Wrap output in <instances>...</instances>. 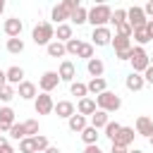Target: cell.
I'll return each mask as SVG.
<instances>
[{
	"label": "cell",
	"instance_id": "46",
	"mask_svg": "<svg viewBox=\"0 0 153 153\" xmlns=\"http://www.w3.org/2000/svg\"><path fill=\"white\" fill-rule=\"evenodd\" d=\"M0 153H14V148H12V143L7 141V143H5L2 148H0Z\"/></svg>",
	"mask_w": 153,
	"mask_h": 153
},
{
	"label": "cell",
	"instance_id": "3",
	"mask_svg": "<svg viewBox=\"0 0 153 153\" xmlns=\"http://www.w3.org/2000/svg\"><path fill=\"white\" fill-rule=\"evenodd\" d=\"M96 105H98V110H103V112L110 115V112H117L122 108V98L117 93H112V91H105V93L96 96Z\"/></svg>",
	"mask_w": 153,
	"mask_h": 153
},
{
	"label": "cell",
	"instance_id": "47",
	"mask_svg": "<svg viewBox=\"0 0 153 153\" xmlns=\"http://www.w3.org/2000/svg\"><path fill=\"white\" fill-rule=\"evenodd\" d=\"M2 86H7V74H5V69H0V88Z\"/></svg>",
	"mask_w": 153,
	"mask_h": 153
},
{
	"label": "cell",
	"instance_id": "17",
	"mask_svg": "<svg viewBox=\"0 0 153 153\" xmlns=\"http://www.w3.org/2000/svg\"><path fill=\"white\" fill-rule=\"evenodd\" d=\"M12 124H14V110L10 105L0 108V131H10Z\"/></svg>",
	"mask_w": 153,
	"mask_h": 153
},
{
	"label": "cell",
	"instance_id": "29",
	"mask_svg": "<svg viewBox=\"0 0 153 153\" xmlns=\"http://www.w3.org/2000/svg\"><path fill=\"white\" fill-rule=\"evenodd\" d=\"M7 53L10 55H19V53H24V41L22 38H7Z\"/></svg>",
	"mask_w": 153,
	"mask_h": 153
},
{
	"label": "cell",
	"instance_id": "37",
	"mask_svg": "<svg viewBox=\"0 0 153 153\" xmlns=\"http://www.w3.org/2000/svg\"><path fill=\"white\" fill-rule=\"evenodd\" d=\"M115 36H124V38H131V36H134V29L129 26V22H124V24L115 26Z\"/></svg>",
	"mask_w": 153,
	"mask_h": 153
},
{
	"label": "cell",
	"instance_id": "51",
	"mask_svg": "<svg viewBox=\"0 0 153 153\" xmlns=\"http://www.w3.org/2000/svg\"><path fill=\"white\" fill-rule=\"evenodd\" d=\"M5 12V0H0V14Z\"/></svg>",
	"mask_w": 153,
	"mask_h": 153
},
{
	"label": "cell",
	"instance_id": "40",
	"mask_svg": "<svg viewBox=\"0 0 153 153\" xmlns=\"http://www.w3.org/2000/svg\"><path fill=\"white\" fill-rule=\"evenodd\" d=\"M24 129H26V136H38V120H26Z\"/></svg>",
	"mask_w": 153,
	"mask_h": 153
},
{
	"label": "cell",
	"instance_id": "16",
	"mask_svg": "<svg viewBox=\"0 0 153 153\" xmlns=\"http://www.w3.org/2000/svg\"><path fill=\"white\" fill-rule=\"evenodd\" d=\"M55 112H57V117L69 120L72 115H76V108H74L72 100H57V103H55Z\"/></svg>",
	"mask_w": 153,
	"mask_h": 153
},
{
	"label": "cell",
	"instance_id": "45",
	"mask_svg": "<svg viewBox=\"0 0 153 153\" xmlns=\"http://www.w3.org/2000/svg\"><path fill=\"white\" fill-rule=\"evenodd\" d=\"M110 153H129V148H122V146H115V143H112Z\"/></svg>",
	"mask_w": 153,
	"mask_h": 153
},
{
	"label": "cell",
	"instance_id": "6",
	"mask_svg": "<svg viewBox=\"0 0 153 153\" xmlns=\"http://www.w3.org/2000/svg\"><path fill=\"white\" fill-rule=\"evenodd\" d=\"M33 110H36V115H50V112H55L53 96L50 93H38L36 100H33Z\"/></svg>",
	"mask_w": 153,
	"mask_h": 153
},
{
	"label": "cell",
	"instance_id": "19",
	"mask_svg": "<svg viewBox=\"0 0 153 153\" xmlns=\"http://www.w3.org/2000/svg\"><path fill=\"white\" fill-rule=\"evenodd\" d=\"M67 127H69V131H74V134H81L86 127H88V120L84 117V115H72L69 120H67Z\"/></svg>",
	"mask_w": 153,
	"mask_h": 153
},
{
	"label": "cell",
	"instance_id": "26",
	"mask_svg": "<svg viewBox=\"0 0 153 153\" xmlns=\"http://www.w3.org/2000/svg\"><path fill=\"white\" fill-rule=\"evenodd\" d=\"M112 48H115V53H124V50H131L134 45H131V38H124V36H112V43H110Z\"/></svg>",
	"mask_w": 153,
	"mask_h": 153
},
{
	"label": "cell",
	"instance_id": "14",
	"mask_svg": "<svg viewBox=\"0 0 153 153\" xmlns=\"http://www.w3.org/2000/svg\"><path fill=\"white\" fill-rule=\"evenodd\" d=\"M96 110H98V105H96V98H91V96H86V98H81L76 103V112L84 115V117H91Z\"/></svg>",
	"mask_w": 153,
	"mask_h": 153
},
{
	"label": "cell",
	"instance_id": "39",
	"mask_svg": "<svg viewBox=\"0 0 153 153\" xmlns=\"http://www.w3.org/2000/svg\"><path fill=\"white\" fill-rule=\"evenodd\" d=\"M120 129H122V124H120V122H108V127H105L103 131H105V136L112 141V139L117 136V131H120Z\"/></svg>",
	"mask_w": 153,
	"mask_h": 153
},
{
	"label": "cell",
	"instance_id": "8",
	"mask_svg": "<svg viewBox=\"0 0 153 153\" xmlns=\"http://www.w3.org/2000/svg\"><path fill=\"white\" fill-rule=\"evenodd\" d=\"M57 74H60V81L72 84V81H76V65H74L72 60H62V62H60Z\"/></svg>",
	"mask_w": 153,
	"mask_h": 153
},
{
	"label": "cell",
	"instance_id": "2",
	"mask_svg": "<svg viewBox=\"0 0 153 153\" xmlns=\"http://www.w3.org/2000/svg\"><path fill=\"white\" fill-rule=\"evenodd\" d=\"M110 19H112V7L110 5H93L88 10V24H93V29L108 26Z\"/></svg>",
	"mask_w": 153,
	"mask_h": 153
},
{
	"label": "cell",
	"instance_id": "25",
	"mask_svg": "<svg viewBox=\"0 0 153 153\" xmlns=\"http://www.w3.org/2000/svg\"><path fill=\"white\" fill-rule=\"evenodd\" d=\"M69 22L72 24H76V26H81V24H86L88 22V10L84 7V5H79L74 12H72V17H69Z\"/></svg>",
	"mask_w": 153,
	"mask_h": 153
},
{
	"label": "cell",
	"instance_id": "4",
	"mask_svg": "<svg viewBox=\"0 0 153 153\" xmlns=\"http://www.w3.org/2000/svg\"><path fill=\"white\" fill-rule=\"evenodd\" d=\"M131 72H136V74H143L148 67H151V55L146 53V48H141V45H134V50H131Z\"/></svg>",
	"mask_w": 153,
	"mask_h": 153
},
{
	"label": "cell",
	"instance_id": "42",
	"mask_svg": "<svg viewBox=\"0 0 153 153\" xmlns=\"http://www.w3.org/2000/svg\"><path fill=\"white\" fill-rule=\"evenodd\" d=\"M143 81H146V84H153V67H148V69L143 72Z\"/></svg>",
	"mask_w": 153,
	"mask_h": 153
},
{
	"label": "cell",
	"instance_id": "15",
	"mask_svg": "<svg viewBox=\"0 0 153 153\" xmlns=\"http://www.w3.org/2000/svg\"><path fill=\"white\" fill-rule=\"evenodd\" d=\"M124 86L129 88V91H141L143 86H146V81H143V74H136V72H129L127 76H124Z\"/></svg>",
	"mask_w": 153,
	"mask_h": 153
},
{
	"label": "cell",
	"instance_id": "48",
	"mask_svg": "<svg viewBox=\"0 0 153 153\" xmlns=\"http://www.w3.org/2000/svg\"><path fill=\"white\" fill-rule=\"evenodd\" d=\"M146 31H148V36H151V41H153V19H148V24H146Z\"/></svg>",
	"mask_w": 153,
	"mask_h": 153
},
{
	"label": "cell",
	"instance_id": "52",
	"mask_svg": "<svg viewBox=\"0 0 153 153\" xmlns=\"http://www.w3.org/2000/svg\"><path fill=\"white\" fill-rule=\"evenodd\" d=\"M129 153H143V151H141V148H134V151H129Z\"/></svg>",
	"mask_w": 153,
	"mask_h": 153
},
{
	"label": "cell",
	"instance_id": "41",
	"mask_svg": "<svg viewBox=\"0 0 153 153\" xmlns=\"http://www.w3.org/2000/svg\"><path fill=\"white\" fill-rule=\"evenodd\" d=\"M79 57H84V60L88 62V60L93 57V43H84L81 50H79Z\"/></svg>",
	"mask_w": 153,
	"mask_h": 153
},
{
	"label": "cell",
	"instance_id": "27",
	"mask_svg": "<svg viewBox=\"0 0 153 153\" xmlns=\"http://www.w3.org/2000/svg\"><path fill=\"white\" fill-rule=\"evenodd\" d=\"M55 36H57V41H60V43L72 41V38H74V33H72V24H60V26L55 29Z\"/></svg>",
	"mask_w": 153,
	"mask_h": 153
},
{
	"label": "cell",
	"instance_id": "53",
	"mask_svg": "<svg viewBox=\"0 0 153 153\" xmlns=\"http://www.w3.org/2000/svg\"><path fill=\"white\" fill-rule=\"evenodd\" d=\"M148 141H151V146H153V136H151V139H148Z\"/></svg>",
	"mask_w": 153,
	"mask_h": 153
},
{
	"label": "cell",
	"instance_id": "1",
	"mask_svg": "<svg viewBox=\"0 0 153 153\" xmlns=\"http://www.w3.org/2000/svg\"><path fill=\"white\" fill-rule=\"evenodd\" d=\"M31 38H33L36 45H45V48H48V45L55 41V26H53L50 22H41V24L33 26Z\"/></svg>",
	"mask_w": 153,
	"mask_h": 153
},
{
	"label": "cell",
	"instance_id": "43",
	"mask_svg": "<svg viewBox=\"0 0 153 153\" xmlns=\"http://www.w3.org/2000/svg\"><path fill=\"white\" fill-rule=\"evenodd\" d=\"M143 12H146V17H153V0H148L143 5Z\"/></svg>",
	"mask_w": 153,
	"mask_h": 153
},
{
	"label": "cell",
	"instance_id": "38",
	"mask_svg": "<svg viewBox=\"0 0 153 153\" xmlns=\"http://www.w3.org/2000/svg\"><path fill=\"white\" fill-rule=\"evenodd\" d=\"M33 141H36V151H38V153H45V151L50 148V141H48V136H43V134L33 136Z\"/></svg>",
	"mask_w": 153,
	"mask_h": 153
},
{
	"label": "cell",
	"instance_id": "11",
	"mask_svg": "<svg viewBox=\"0 0 153 153\" xmlns=\"http://www.w3.org/2000/svg\"><path fill=\"white\" fill-rule=\"evenodd\" d=\"M17 96L22 98V100H36V96H38V88H36V84L33 81H22L19 86H17Z\"/></svg>",
	"mask_w": 153,
	"mask_h": 153
},
{
	"label": "cell",
	"instance_id": "13",
	"mask_svg": "<svg viewBox=\"0 0 153 153\" xmlns=\"http://www.w3.org/2000/svg\"><path fill=\"white\" fill-rule=\"evenodd\" d=\"M2 29H5L7 38H19V36H22V29H24V24H22V19H17V17H10V19H5Z\"/></svg>",
	"mask_w": 153,
	"mask_h": 153
},
{
	"label": "cell",
	"instance_id": "35",
	"mask_svg": "<svg viewBox=\"0 0 153 153\" xmlns=\"http://www.w3.org/2000/svg\"><path fill=\"white\" fill-rule=\"evenodd\" d=\"M14 96H17V86H10V84H7V86L0 88V100H2V103H10Z\"/></svg>",
	"mask_w": 153,
	"mask_h": 153
},
{
	"label": "cell",
	"instance_id": "49",
	"mask_svg": "<svg viewBox=\"0 0 153 153\" xmlns=\"http://www.w3.org/2000/svg\"><path fill=\"white\" fill-rule=\"evenodd\" d=\"M45 153H62V151H60V148H55V146H50V148H48Z\"/></svg>",
	"mask_w": 153,
	"mask_h": 153
},
{
	"label": "cell",
	"instance_id": "10",
	"mask_svg": "<svg viewBox=\"0 0 153 153\" xmlns=\"http://www.w3.org/2000/svg\"><path fill=\"white\" fill-rule=\"evenodd\" d=\"M91 43H93V45H110V43H112V31H110L108 26H98V29H93V33H91Z\"/></svg>",
	"mask_w": 153,
	"mask_h": 153
},
{
	"label": "cell",
	"instance_id": "30",
	"mask_svg": "<svg viewBox=\"0 0 153 153\" xmlns=\"http://www.w3.org/2000/svg\"><path fill=\"white\" fill-rule=\"evenodd\" d=\"M69 93L81 100V98L88 96V88H86V84H81V81H72V84H69Z\"/></svg>",
	"mask_w": 153,
	"mask_h": 153
},
{
	"label": "cell",
	"instance_id": "33",
	"mask_svg": "<svg viewBox=\"0 0 153 153\" xmlns=\"http://www.w3.org/2000/svg\"><path fill=\"white\" fill-rule=\"evenodd\" d=\"M19 153H38V151H36V141H33V136H26V139L19 141Z\"/></svg>",
	"mask_w": 153,
	"mask_h": 153
},
{
	"label": "cell",
	"instance_id": "31",
	"mask_svg": "<svg viewBox=\"0 0 153 153\" xmlns=\"http://www.w3.org/2000/svg\"><path fill=\"white\" fill-rule=\"evenodd\" d=\"M81 45H84V41H81V38H72V41H67V43H65V50H67V55H74V57H79V50H81Z\"/></svg>",
	"mask_w": 153,
	"mask_h": 153
},
{
	"label": "cell",
	"instance_id": "50",
	"mask_svg": "<svg viewBox=\"0 0 153 153\" xmlns=\"http://www.w3.org/2000/svg\"><path fill=\"white\" fill-rule=\"evenodd\" d=\"M5 143H7V136H0V148H2Z\"/></svg>",
	"mask_w": 153,
	"mask_h": 153
},
{
	"label": "cell",
	"instance_id": "36",
	"mask_svg": "<svg viewBox=\"0 0 153 153\" xmlns=\"http://www.w3.org/2000/svg\"><path fill=\"white\" fill-rule=\"evenodd\" d=\"M124 22H127V10H124V7H117V10L112 12V19H110V24L120 26V24H124Z\"/></svg>",
	"mask_w": 153,
	"mask_h": 153
},
{
	"label": "cell",
	"instance_id": "12",
	"mask_svg": "<svg viewBox=\"0 0 153 153\" xmlns=\"http://www.w3.org/2000/svg\"><path fill=\"white\" fill-rule=\"evenodd\" d=\"M134 131H136L139 136L151 139V136H153V120L146 117V115H139V117H136V127H134Z\"/></svg>",
	"mask_w": 153,
	"mask_h": 153
},
{
	"label": "cell",
	"instance_id": "28",
	"mask_svg": "<svg viewBox=\"0 0 153 153\" xmlns=\"http://www.w3.org/2000/svg\"><path fill=\"white\" fill-rule=\"evenodd\" d=\"M45 50H48V55H50V57H65V55H67V50H65V43H60L57 38H55V41H53V43H50Z\"/></svg>",
	"mask_w": 153,
	"mask_h": 153
},
{
	"label": "cell",
	"instance_id": "44",
	"mask_svg": "<svg viewBox=\"0 0 153 153\" xmlns=\"http://www.w3.org/2000/svg\"><path fill=\"white\" fill-rule=\"evenodd\" d=\"M84 153H103V148L96 143V146H86V148H84Z\"/></svg>",
	"mask_w": 153,
	"mask_h": 153
},
{
	"label": "cell",
	"instance_id": "22",
	"mask_svg": "<svg viewBox=\"0 0 153 153\" xmlns=\"http://www.w3.org/2000/svg\"><path fill=\"white\" fill-rule=\"evenodd\" d=\"M86 88H88V93L100 96V93H105V91H108V81H105L103 76H98V79H91V81L86 84Z\"/></svg>",
	"mask_w": 153,
	"mask_h": 153
},
{
	"label": "cell",
	"instance_id": "7",
	"mask_svg": "<svg viewBox=\"0 0 153 153\" xmlns=\"http://www.w3.org/2000/svg\"><path fill=\"white\" fill-rule=\"evenodd\" d=\"M57 84H60V74L53 72V69L43 72L41 79H38V88H41V93H50L53 88H57Z\"/></svg>",
	"mask_w": 153,
	"mask_h": 153
},
{
	"label": "cell",
	"instance_id": "18",
	"mask_svg": "<svg viewBox=\"0 0 153 153\" xmlns=\"http://www.w3.org/2000/svg\"><path fill=\"white\" fill-rule=\"evenodd\" d=\"M69 17H72V12H69L62 2H60V5H55V7H53V12H50V19H53L57 26H60V24H67V19H69Z\"/></svg>",
	"mask_w": 153,
	"mask_h": 153
},
{
	"label": "cell",
	"instance_id": "9",
	"mask_svg": "<svg viewBox=\"0 0 153 153\" xmlns=\"http://www.w3.org/2000/svg\"><path fill=\"white\" fill-rule=\"evenodd\" d=\"M134 136H136L134 127H122V129L117 131V136L112 139V143H115V146H122V148H129V146L134 143Z\"/></svg>",
	"mask_w": 153,
	"mask_h": 153
},
{
	"label": "cell",
	"instance_id": "24",
	"mask_svg": "<svg viewBox=\"0 0 153 153\" xmlns=\"http://www.w3.org/2000/svg\"><path fill=\"white\" fill-rule=\"evenodd\" d=\"M98 139H100V131H98L96 127H91V124L81 131V141H84L86 146H96V143H98Z\"/></svg>",
	"mask_w": 153,
	"mask_h": 153
},
{
	"label": "cell",
	"instance_id": "20",
	"mask_svg": "<svg viewBox=\"0 0 153 153\" xmlns=\"http://www.w3.org/2000/svg\"><path fill=\"white\" fill-rule=\"evenodd\" d=\"M86 69H88L91 79H98V76H103V72H105V62H103L100 57H91V60L86 62Z\"/></svg>",
	"mask_w": 153,
	"mask_h": 153
},
{
	"label": "cell",
	"instance_id": "54",
	"mask_svg": "<svg viewBox=\"0 0 153 153\" xmlns=\"http://www.w3.org/2000/svg\"><path fill=\"white\" fill-rule=\"evenodd\" d=\"M151 67H153V57H151Z\"/></svg>",
	"mask_w": 153,
	"mask_h": 153
},
{
	"label": "cell",
	"instance_id": "32",
	"mask_svg": "<svg viewBox=\"0 0 153 153\" xmlns=\"http://www.w3.org/2000/svg\"><path fill=\"white\" fill-rule=\"evenodd\" d=\"M7 134H10V139H17V141L26 139V129H24V122H19V124L14 122V124H12V129H10Z\"/></svg>",
	"mask_w": 153,
	"mask_h": 153
},
{
	"label": "cell",
	"instance_id": "34",
	"mask_svg": "<svg viewBox=\"0 0 153 153\" xmlns=\"http://www.w3.org/2000/svg\"><path fill=\"white\" fill-rule=\"evenodd\" d=\"M134 41H136V45H146V43H151V36H148V31H146V26L143 29H136L134 31Z\"/></svg>",
	"mask_w": 153,
	"mask_h": 153
},
{
	"label": "cell",
	"instance_id": "23",
	"mask_svg": "<svg viewBox=\"0 0 153 153\" xmlns=\"http://www.w3.org/2000/svg\"><path fill=\"white\" fill-rule=\"evenodd\" d=\"M108 122H110V115H108V112H103V110H96V112L91 115V127H96L98 131H100V129H105V127H108Z\"/></svg>",
	"mask_w": 153,
	"mask_h": 153
},
{
	"label": "cell",
	"instance_id": "5",
	"mask_svg": "<svg viewBox=\"0 0 153 153\" xmlns=\"http://www.w3.org/2000/svg\"><path fill=\"white\" fill-rule=\"evenodd\" d=\"M127 22H129V26L136 31V29H143L146 24H148V17H146V12H143V7H129L127 10Z\"/></svg>",
	"mask_w": 153,
	"mask_h": 153
},
{
	"label": "cell",
	"instance_id": "21",
	"mask_svg": "<svg viewBox=\"0 0 153 153\" xmlns=\"http://www.w3.org/2000/svg\"><path fill=\"white\" fill-rule=\"evenodd\" d=\"M5 74H7V84L10 86H19L24 81V69L17 67V65H12L10 69H5Z\"/></svg>",
	"mask_w": 153,
	"mask_h": 153
}]
</instances>
